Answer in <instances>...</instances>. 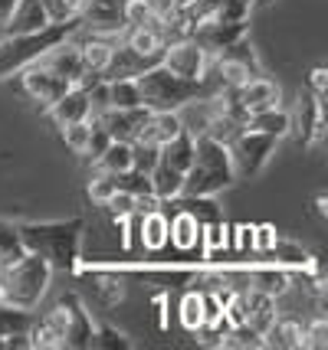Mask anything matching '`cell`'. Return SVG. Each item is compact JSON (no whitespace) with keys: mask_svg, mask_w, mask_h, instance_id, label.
Masks as SVG:
<instances>
[{"mask_svg":"<svg viewBox=\"0 0 328 350\" xmlns=\"http://www.w3.org/2000/svg\"><path fill=\"white\" fill-rule=\"evenodd\" d=\"M89 122H92V131H89V148H86V161H89V164H92L95 157H99V154L105 151V148H109V131H105V128H102V124L95 122V118H89Z\"/></svg>","mask_w":328,"mask_h":350,"instance_id":"obj_44","label":"cell"},{"mask_svg":"<svg viewBox=\"0 0 328 350\" xmlns=\"http://www.w3.org/2000/svg\"><path fill=\"white\" fill-rule=\"evenodd\" d=\"M33 324V311H23V308H14V305H3L0 301V337L7 350H27V331Z\"/></svg>","mask_w":328,"mask_h":350,"instance_id":"obj_21","label":"cell"},{"mask_svg":"<svg viewBox=\"0 0 328 350\" xmlns=\"http://www.w3.org/2000/svg\"><path fill=\"white\" fill-rule=\"evenodd\" d=\"M161 161H164L168 167L188 174L190 161H194V131L184 128V131H177L168 144H161Z\"/></svg>","mask_w":328,"mask_h":350,"instance_id":"obj_29","label":"cell"},{"mask_svg":"<svg viewBox=\"0 0 328 350\" xmlns=\"http://www.w3.org/2000/svg\"><path fill=\"white\" fill-rule=\"evenodd\" d=\"M89 111H92V105H89V95H86V89L73 85V89L66 92L60 102H53L43 115H47L49 122L60 128V124H66V122H82V118H89Z\"/></svg>","mask_w":328,"mask_h":350,"instance_id":"obj_22","label":"cell"},{"mask_svg":"<svg viewBox=\"0 0 328 350\" xmlns=\"http://www.w3.org/2000/svg\"><path fill=\"white\" fill-rule=\"evenodd\" d=\"M27 249L20 243V229L14 219H0V265H10L23 256Z\"/></svg>","mask_w":328,"mask_h":350,"instance_id":"obj_35","label":"cell"},{"mask_svg":"<svg viewBox=\"0 0 328 350\" xmlns=\"http://www.w3.org/2000/svg\"><path fill=\"white\" fill-rule=\"evenodd\" d=\"M161 66L171 69L174 76L203 79L207 69H210V53L194 36H174V40H168L164 53H161Z\"/></svg>","mask_w":328,"mask_h":350,"instance_id":"obj_9","label":"cell"},{"mask_svg":"<svg viewBox=\"0 0 328 350\" xmlns=\"http://www.w3.org/2000/svg\"><path fill=\"white\" fill-rule=\"evenodd\" d=\"M95 122L102 124L109 131L112 141H135L141 131V124L148 118V108L144 105H135V108H105L99 115H89Z\"/></svg>","mask_w":328,"mask_h":350,"instance_id":"obj_16","label":"cell"},{"mask_svg":"<svg viewBox=\"0 0 328 350\" xmlns=\"http://www.w3.org/2000/svg\"><path fill=\"white\" fill-rule=\"evenodd\" d=\"M92 285H95V295L102 298V305H109V308H115L122 298H125V282L112 272H95Z\"/></svg>","mask_w":328,"mask_h":350,"instance_id":"obj_38","label":"cell"},{"mask_svg":"<svg viewBox=\"0 0 328 350\" xmlns=\"http://www.w3.org/2000/svg\"><path fill=\"white\" fill-rule=\"evenodd\" d=\"M60 305L66 308V350H89L95 340V321L79 295H63Z\"/></svg>","mask_w":328,"mask_h":350,"instance_id":"obj_12","label":"cell"},{"mask_svg":"<svg viewBox=\"0 0 328 350\" xmlns=\"http://www.w3.org/2000/svg\"><path fill=\"white\" fill-rule=\"evenodd\" d=\"M210 69L217 72L223 92L240 89V85L250 82L253 76H263L266 72L263 59H260V53H256V46L250 43V36H243V40L230 43L227 49L214 53V56H210Z\"/></svg>","mask_w":328,"mask_h":350,"instance_id":"obj_6","label":"cell"},{"mask_svg":"<svg viewBox=\"0 0 328 350\" xmlns=\"http://www.w3.org/2000/svg\"><path fill=\"white\" fill-rule=\"evenodd\" d=\"M276 236H279V232H276V229L273 226H253V249H269V245H273V239H276Z\"/></svg>","mask_w":328,"mask_h":350,"instance_id":"obj_46","label":"cell"},{"mask_svg":"<svg viewBox=\"0 0 328 350\" xmlns=\"http://www.w3.org/2000/svg\"><path fill=\"white\" fill-rule=\"evenodd\" d=\"M16 76H20V89H23V95H27L40 111H47L53 102H60L66 92L73 89V82H69V79L56 76V72L47 69L43 62H30V66H27V69H20Z\"/></svg>","mask_w":328,"mask_h":350,"instance_id":"obj_8","label":"cell"},{"mask_svg":"<svg viewBox=\"0 0 328 350\" xmlns=\"http://www.w3.org/2000/svg\"><path fill=\"white\" fill-rule=\"evenodd\" d=\"M138 82V95L144 108H155V111H184V108L197 105V102H210L223 95V85L214 69H207L203 79H184L174 76L171 69H164L161 62L144 69L141 76H135Z\"/></svg>","mask_w":328,"mask_h":350,"instance_id":"obj_1","label":"cell"},{"mask_svg":"<svg viewBox=\"0 0 328 350\" xmlns=\"http://www.w3.org/2000/svg\"><path fill=\"white\" fill-rule=\"evenodd\" d=\"M276 318H279V301H276V295L247 285V288H243V324H250L253 331L266 334V327H269Z\"/></svg>","mask_w":328,"mask_h":350,"instance_id":"obj_19","label":"cell"},{"mask_svg":"<svg viewBox=\"0 0 328 350\" xmlns=\"http://www.w3.org/2000/svg\"><path fill=\"white\" fill-rule=\"evenodd\" d=\"M47 7L43 0H16L14 10L7 14V20L0 23V36H23V33H40L43 27H49Z\"/></svg>","mask_w":328,"mask_h":350,"instance_id":"obj_15","label":"cell"},{"mask_svg":"<svg viewBox=\"0 0 328 350\" xmlns=\"http://www.w3.org/2000/svg\"><path fill=\"white\" fill-rule=\"evenodd\" d=\"M109 108H135L141 105L138 82L135 79H109Z\"/></svg>","mask_w":328,"mask_h":350,"instance_id":"obj_34","label":"cell"},{"mask_svg":"<svg viewBox=\"0 0 328 350\" xmlns=\"http://www.w3.org/2000/svg\"><path fill=\"white\" fill-rule=\"evenodd\" d=\"M82 27V20H66V23H49L40 33H23V36H0V79L16 76L20 69H27L36 62L47 49L73 36Z\"/></svg>","mask_w":328,"mask_h":350,"instance_id":"obj_5","label":"cell"},{"mask_svg":"<svg viewBox=\"0 0 328 350\" xmlns=\"http://www.w3.org/2000/svg\"><path fill=\"white\" fill-rule=\"evenodd\" d=\"M201 232H203V226L188 213V210H181V206H177V210H174V216L168 219V243H171L174 249H181V252L197 249V243H201Z\"/></svg>","mask_w":328,"mask_h":350,"instance_id":"obj_25","label":"cell"},{"mask_svg":"<svg viewBox=\"0 0 328 350\" xmlns=\"http://www.w3.org/2000/svg\"><path fill=\"white\" fill-rule=\"evenodd\" d=\"M266 252H269V256H276L279 265H296V269H309V272H315V256L302 243H296V239L276 236L273 245H269Z\"/></svg>","mask_w":328,"mask_h":350,"instance_id":"obj_28","label":"cell"},{"mask_svg":"<svg viewBox=\"0 0 328 350\" xmlns=\"http://www.w3.org/2000/svg\"><path fill=\"white\" fill-rule=\"evenodd\" d=\"M177 321H181V327H184V331L201 334V327H203V295H201V288H190V291L181 295Z\"/></svg>","mask_w":328,"mask_h":350,"instance_id":"obj_33","label":"cell"},{"mask_svg":"<svg viewBox=\"0 0 328 350\" xmlns=\"http://www.w3.org/2000/svg\"><path fill=\"white\" fill-rule=\"evenodd\" d=\"M36 62H43V66H47V69H53L56 76L69 79L73 85H82V79H86L76 36H66V40H60V43L53 46V49H47V53H43Z\"/></svg>","mask_w":328,"mask_h":350,"instance_id":"obj_17","label":"cell"},{"mask_svg":"<svg viewBox=\"0 0 328 350\" xmlns=\"http://www.w3.org/2000/svg\"><path fill=\"white\" fill-rule=\"evenodd\" d=\"M214 16L217 20H230V23H250L253 0H220Z\"/></svg>","mask_w":328,"mask_h":350,"instance_id":"obj_42","label":"cell"},{"mask_svg":"<svg viewBox=\"0 0 328 350\" xmlns=\"http://www.w3.org/2000/svg\"><path fill=\"white\" fill-rule=\"evenodd\" d=\"M135 219H138V243L148 252H161L168 245V213H164V206L138 213Z\"/></svg>","mask_w":328,"mask_h":350,"instance_id":"obj_24","label":"cell"},{"mask_svg":"<svg viewBox=\"0 0 328 350\" xmlns=\"http://www.w3.org/2000/svg\"><path fill=\"white\" fill-rule=\"evenodd\" d=\"M253 3H256V0H253ZM260 3H273V0H260Z\"/></svg>","mask_w":328,"mask_h":350,"instance_id":"obj_49","label":"cell"},{"mask_svg":"<svg viewBox=\"0 0 328 350\" xmlns=\"http://www.w3.org/2000/svg\"><path fill=\"white\" fill-rule=\"evenodd\" d=\"M49 282H53V265L43 256H36V252H23L20 259L3 269L0 301L23 308V311H36L40 301L47 298Z\"/></svg>","mask_w":328,"mask_h":350,"instance_id":"obj_4","label":"cell"},{"mask_svg":"<svg viewBox=\"0 0 328 350\" xmlns=\"http://www.w3.org/2000/svg\"><path fill=\"white\" fill-rule=\"evenodd\" d=\"M20 229V243L27 252H36L53 265V272H73L82 249V216L69 219H43V223H16Z\"/></svg>","mask_w":328,"mask_h":350,"instance_id":"obj_2","label":"cell"},{"mask_svg":"<svg viewBox=\"0 0 328 350\" xmlns=\"http://www.w3.org/2000/svg\"><path fill=\"white\" fill-rule=\"evenodd\" d=\"M105 213L112 216V223H125V219H135V197L125 193V190H115L109 200H105Z\"/></svg>","mask_w":328,"mask_h":350,"instance_id":"obj_41","label":"cell"},{"mask_svg":"<svg viewBox=\"0 0 328 350\" xmlns=\"http://www.w3.org/2000/svg\"><path fill=\"white\" fill-rule=\"evenodd\" d=\"M309 92H312L318 102H325V95H328V69L325 66H315L312 72H309Z\"/></svg>","mask_w":328,"mask_h":350,"instance_id":"obj_45","label":"cell"},{"mask_svg":"<svg viewBox=\"0 0 328 350\" xmlns=\"http://www.w3.org/2000/svg\"><path fill=\"white\" fill-rule=\"evenodd\" d=\"M292 115V131L289 135H296L299 137V144L302 148H318L322 141H325V102H318L312 92L305 89V92H299V98H296V108L289 111Z\"/></svg>","mask_w":328,"mask_h":350,"instance_id":"obj_10","label":"cell"},{"mask_svg":"<svg viewBox=\"0 0 328 350\" xmlns=\"http://www.w3.org/2000/svg\"><path fill=\"white\" fill-rule=\"evenodd\" d=\"M148 177H151V190H155V197L161 200V203L181 197V190H184V174H181V170H174V167H168L161 157H157L155 170H151Z\"/></svg>","mask_w":328,"mask_h":350,"instance_id":"obj_30","label":"cell"},{"mask_svg":"<svg viewBox=\"0 0 328 350\" xmlns=\"http://www.w3.org/2000/svg\"><path fill=\"white\" fill-rule=\"evenodd\" d=\"M328 347V318L325 311H315V318L302 324V350H325Z\"/></svg>","mask_w":328,"mask_h":350,"instance_id":"obj_37","label":"cell"},{"mask_svg":"<svg viewBox=\"0 0 328 350\" xmlns=\"http://www.w3.org/2000/svg\"><path fill=\"white\" fill-rule=\"evenodd\" d=\"M118 43L128 46V49H131L135 56H141L148 66H157L164 46H168V36L161 30H155V27H122Z\"/></svg>","mask_w":328,"mask_h":350,"instance_id":"obj_18","label":"cell"},{"mask_svg":"<svg viewBox=\"0 0 328 350\" xmlns=\"http://www.w3.org/2000/svg\"><path fill=\"white\" fill-rule=\"evenodd\" d=\"M276 148H279V141H276V137L243 128V131H240V135L227 144L236 180H250V177H256V174L269 164V157L276 154Z\"/></svg>","mask_w":328,"mask_h":350,"instance_id":"obj_7","label":"cell"},{"mask_svg":"<svg viewBox=\"0 0 328 350\" xmlns=\"http://www.w3.org/2000/svg\"><path fill=\"white\" fill-rule=\"evenodd\" d=\"M14 3H16V0H0V23L7 20V14H10V10H14Z\"/></svg>","mask_w":328,"mask_h":350,"instance_id":"obj_48","label":"cell"},{"mask_svg":"<svg viewBox=\"0 0 328 350\" xmlns=\"http://www.w3.org/2000/svg\"><path fill=\"white\" fill-rule=\"evenodd\" d=\"M115 174H105V170H92L89 180H86V197L92 200L95 206H105V200L115 193Z\"/></svg>","mask_w":328,"mask_h":350,"instance_id":"obj_39","label":"cell"},{"mask_svg":"<svg viewBox=\"0 0 328 350\" xmlns=\"http://www.w3.org/2000/svg\"><path fill=\"white\" fill-rule=\"evenodd\" d=\"M227 95H230L247 115H250V111H260V108H269V105H282V85L276 79H269L266 72L263 76H253L250 82H243L240 89L227 92Z\"/></svg>","mask_w":328,"mask_h":350,"instance_id":"obj_13","label":"cell"},{"mask_svg":"<svg viewBox=\"0 0 328 350\" xmlns=\"http://www.w3.org/2000/svg\"><path fill=\"white\" fill-rule=\"evenodd\" d=\"M197 43L214 56V53H220V49H227L230 43H236V40H243V36H250V23H230V20H217V16H207V20H201L197 27H194V33H190Z\"/></svg>","mask_w":328,"mask_h":350,"instance_id":"obj_14","label":"cell"},{"mask_svg":"<svg viewBox=\"0 0 328 350\" xmlns=\"http://www.w3.org/2000/svg\"><path fill=\"white\" fill-rule=\"evenodd\" d=\"M236 183L234 164L227 144H220L207 135H194V161L184 174V197H217L220 190H227Z\"/></svg>","mask_w":328,"mask_h":350,"instance_id":"obj_3","label":"cell"},{"mask_svg":"<svg viewBox=\"0 0 328 350\" xmlns=\"http://www.w3.org/2000/svg\"><path fill=\"white\" fill-rule=\"evenodd\" d=\"M236 236V249H253V226H230Z\"/></svg>","mask_w":328,"mask_h":350,"instance_id":"obj_47","label":"cell"},{"mask_svg":"<svg viewBox=\"0 0 328 350\" xmlns=\"http://www.w3.org/2000/svg\"><path fill=\"white\" fill-rule=\"evenodd\" d=\"M3 269H7V265H0V278H3Z\"/></svg>","mask_w":328,"mask_h":350,"instance_id":"obj_50","label":"cell"},{"mask_svg":"<svg viewBox=\"0 0 328 350\" xmlns=\"http://www.w3.org/2000/svg\"><path fill=\"white\" fill-rule=\"evenodd\" d=\"M43 7H47L53 23H66V20H79L82 16L86 0H43Z\"/></svg>","mask_w":328,"mask_h":350,"instance_id":"obj_43","label":"cell"},{"mask_svg":"<svg viewBox=\"0 0 328 350\" xmlns=\"http://www.w3.org/2000/svg\"><path fill=\"white\" fill-rule=\"evenodd\" d=\"M27 344L30 350H66V308L56 305L43 314H33Z\"/></svg>","mask_w":328,"mask_h":350,"instance_id":"obj_11","label":"cell"},{"mask_svg":"<svg viewBox=\"0 0 328 350\" xmlns=\"http://www.w3.org/2000/svg\"><path fill=\"white\" fill-rule=\"evenodd\" d=\"M247 128L282 141V137L292 131V115H289V108L269 105V108H260V111H250V115H247Z\"/></svg>","mask_w":328,"mask_h":350,"instance_id":"obj_23","label":"cell"},{"mask_svg":"<svg viewBox=\"0 0 328 350\" xmlns=\"http://www.w3.org/2000/svg\"><path fill=\"white\" fill-rule=\"evenodd\" d=\"M247 285L260 291H269V295H286V291L292 288V275L286 272L282 265H260V269H250L247 272Z\"/></svg>","mask_w":328,"mask_h":350,"instance_id":"obj_27","label":"cell"},{"mask_svg":"<svg viewBox=\"0 0 328 350\" xmlns=\"http://www.w3.org/2000/svg\"><path fill=\"white\" fill-rule=\"evenodd\" d=\"M266 347L276 350H302V321L296 318H276L266 327Z\"/></svg>","mask_w":328,"mask_h":350,"instance_id":"obj_26","label":"cell"},{"mask_svg":"<svg viewBox=\"0 0 328 350\" xmlns=\"http://www.w3.org/2000/svg\"><path fill=\"white\" fill-rule=\"evenodd\" d=\"M89 131H92V122H89V118L60 124V137H63V144L73 154H79V157H86V148H89Z\"/></svg>","mask_w":328,"mask_h":350,"instance_id":"obj_36","label":"cell"},{"mask_svg":"<svg viewBox=\"0 0 328 350\" xmlns=\"http://www.w3.org/2000/svg\"><path fill=\"white\" fill-rule=\"evenodd\" d=\"M217 347L223 350H263L266 347V337L260 331H253L250 324H234L220 334Z\"/></svg>","mask_w":328,"mask_h":350,"instance_id":"obj_32","label":"cell"},{"mask_svg":"<svg viewBox=\"0 0 328 350\" xmlns=\"http://www.w3.org/2000/svg\"><path fill=\"white\" fill-rule=\"evenodd\" d=\"M92 170H105V174L131 170V141H109V148L92 161Z\"/></svg>","mask_w":328,"mask_h":350,"instance_id":"obj_31","label":"cell"},{"mask_svg":"<svg viewBox=\"0 0 328 350\" xmlns=\"http://www.w3.org/2000/svg\"><path fill=\"white\" fill-rule=\"evenodd\" d=\"M92 347H105V350H128L131 347V340H128L125 331H118L115 324L109 321H102V324H95V340Z\"/></svg>","mask_w":328,"mask_h":350,"instance_id":"obj_40","label":"cell"},{"mask_svg":"<svg viewBox=\"0 0 328 350\" xmlns=\"http://www.w3.org/2000/svg\"><path fill=\"white\" fill-rule=\"evenodd\" d=\"M177 131H184V115H181V111H155V108H148V118H144V124H141V131L135 141L151 144V148H161V144H168Z\"/></svg>","mask_w":328,"mask_h":350,"instance_id":"obj_20","label":"cell"}]
</instances>
